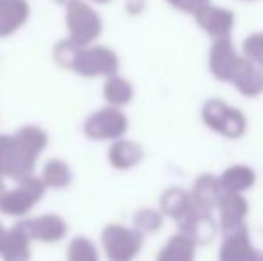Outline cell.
<instances>
[{
    "instance_id": "6da1fadb",
    "label": "cell",
    "mask_w": 263,
    "mask_h": 261,
    "mask_svg": "<svg viewBox=\"0 0 263 261\" xmlns=\"http://www.w3.org/2000/svg\"><path fill=\"white\" fill-rule=\"evenodd\" d=\"M47 145L49 134L38 126H24L14 134H0V175L27 177Z\"/></svg>"
},
{
    "instance_id": "7a4b0ae2",
    "label": "cell",
    "mask_w": 263,
    "mask_h": 261,
    "mask_svg": "<svg viewBox=\"0 0 263 261\" xmlns=\"http://www.w3.org/2000/svg\"><path fill=\"white\" fill-rule=\"evenodd\" d=\"M65 24L68 39L77 47H90L102 32V20L97 11L84 0H73L66 6Z\"/></svg>"
},
{
    "instance_id": "3957f363",
    "label": "cell",
    "mask_w": 263,
    "mask_h": 261,
    "mask_svg": "<svg viewBox=\"0 0 263 261\" xmlns=\"http://www.w3.org/2000/svg\"><path fill=\"white\" fill-rule=\"evenodd\" d=\"M117 54L101 45L81 47L72 65V72L83 77H111L117 73Z\"/></svg>"
},
{
    "instance_id": "277c9868",
    "label": "cell",
    "mask_w": 263,
    "mask_h": 261,
    "mask_svg": "<svg viewBox=\"0 0 263 261\" xmlns=\"http://www.w3.org/2000/svg\"><path fill=\"white\" fill-rule=\"evenodd\" d=\"M127 129V118L118 108H104L84 120V134L90 139H118Z\"/></svg>"
},
{
    "instance_id": "5b68a950",
    "label": "cell",
    "mask_w": 263,
    "mask_h": 261,
    "mask_svg": "<svg viewBox=\"0 0 263 261\" xmlns=\"http://www.w3.org/2000/svg\"><path fill=\"white\" fill-rule=\"evenodd\" d=\"M31 16L27 0H0V38L11 36Z\"/></svg>"
},
{
    "instance_id": "8992f818",
    "label": "cell",
    "mask_w": 263,
    "mask_h": 261,
    "mask_svg": "<svg viewBox=\"0 0 263 261\" xmlns=\"http://www.w3.org/2000/svg\"><path fill=\"white\" fill-rule=\"evenodd\" d=\"M220 261H260L258 252L249 244L247 231L243 227L228 233V238L220 249Z\"/></svg>"
},
{
    "instance_id": "52a82bcc",
    "label": "cell",
    "mask_w": 263,
    "mask_h": 261,
    "mask_svg": "<svg viewBox=\"0 0 263 261\" xmlns=\"http://www.w3.org/2000/svg\"><path fill=\"white\" fill-rule=\"evenodd\" d=\"M107 157L115 168H129L142 159V149L127 139H117L109 147Z\"/></svg>"
},
{
    "instance_id": "ba28073f",
    "label": "cell",
    "mask_w": 263,
    "mask_h": 261,
    "mask_svg": "<svg viewBox=\"0 0 263 261\" xmlns=\"http://www.w3.org/2000/svg\"><path fill=\"white\" fill-rule=\"evenodd\" d=\"M247 206L240 197L229 195L222 200V226L228 233L240 229L242 226V218L246 216Z\"/></svg>"
},
{
    "instance_id": "9c48e42d",
    "label": "cell",
    "mask_w": 263,
    "mask_h": 261,
    "mask_svg": "<svg viewBox=\"0 0 263 261\" xmlns=\"http://www.w3.org/2000/svg\"><path fill=\"white\" fill-rule=\"evenodd\" d=\"M104 97H106V101L109 102L111 108H118V106H124L131 101L133 88L125 79L111 75V77H107V81L104 84Z\"/></svg>"
},
{
    "instance_id": "30bf717a",
    "label": "cell",
    "mask_w": 263,
    "mask_h": 261,
    "mask_svg": "<svg viewBox=\"0 0 263 261\" xmlns=\"http://www.w3.org/2000/svg\"><path fill=\"white\" fill-rule=\"evenodd\" d=\"M224 113H226L224 116L218 115L213 109V106L208 104V108H206V120H208V124H211V126H215V129H218L222 132L226 131L231 136L240 134L243 127V122H242V118H240V115L236 111H228V109H226Z\"/></svg>"
},
{
    "instance_id": "8fae6325",
    "label": "cell",
    "mask_w": 263,
    "mask_h": 261,
    "mask_svg": "<svg viewBox=\"0 0 263 261\" xmlns=\"http://www.w3.org/2000/svg\"><path fill=\"white\" fill-rule=\"evenodd\" d=\"M195 247L194 240L186 236H177L170 242L168 249L165 251V261H194Z\"/></svg>"
},
{
    "instance_id": "7c38bea8",
    "label": "cell",
    "mask_w": 263,
    "mask_h": 261,
    "mask_svg": "<svg viewBox=\"0 0 263 261\" xmlns=\"http://www.w3.org/2000/svg\"><path fill=\"white\" fill-rule=\"evenodd\" d=\"M43 179L45 183L54 186L66 185L70 181V168L63 159H50L47 161L45 168H43Z\"/></svg>"
},
{
    "instance_id": "4fadbf2b",
    "label": "cell",
    "mask_w": 263,
    "mask_h": 261,
    "mask_svg": "<svg viewBox=\"0 0 263 261\" xmlns=\"http://www.w3.org/2000/svg\"><path fill=\"white\" fill-rule=\"evenodd\" d=\"M79 49L81 47L72 43L68 38L63 39V42L55 43V47H54V61L61 66V68L72 70V65H73V61H76Z\"/></svg>"
},
{
    "instance_id": "5bb4252c",
    "label": "cell",
    "mask_w": 263,
    "mask_h": 261,
    "mask_svg": "<svg viewBox=\"0 0 263 261\" xmlns=\"http://www.w3.org/2000/svg\"><path fill=\"white\" fill-rule=\"evenodd\" d=\"M253 181V175L247 172V168H231L228 175L224 179V185L231 190H240L247 188Z\"/></svg>"
},
{
    "instance_id": "9a60e30c",
    "label": "cell",
    "mask_w": 263,
    "mask_h": 261,
    "mask_svg": "<svg viewBox=\"0 0 263 261\" xmlns=\"http://www.w3.org/2000/svg\"><path fill=\"white\" fill-rule=\"evenodd\" d=\"M54 2H58V4H61V6H68V4H72L73 0H54Z\"/></svg>"
},
{
    "instance_id": "2e32d148",
    "label": "cell",
    "mask_w": 263,
    "mask_h": 261,
    "mask_svg": "<svg viewBox=\"0 0 263 261\" xmlns=\"http://www.w3.org/2000/svg\"><path fill=\"white\" fill-rule=\"evenodd\" d=\"M91 2H95V4H106V2H109V0H91Z\"/></svg>"
},
{
    "instance_id": "e0dca14e",
    "label": "cell",
    "mask_w": 263,
    "mask_h": 261,
    "mask_svg": "<svg viewBox=\"0 0 263 261\" xmlns=\"http://www.w3.org/2000/svg\"><path fill=\"white\" fill-rule=\"evenodd\" d=\"M261 261H263V259H261Z\"/></svg>"
}]
</instances>
